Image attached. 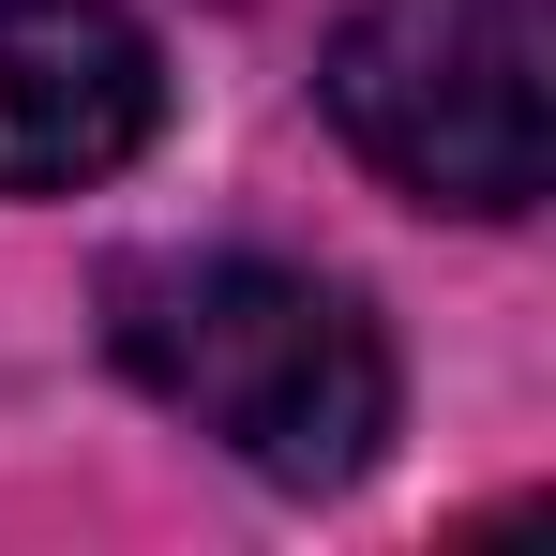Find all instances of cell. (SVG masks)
I'll list each match as a JSON object with an SVG mask.
<instances>
[{"label": "cell", "mask_w": 556, "mask_h": 556, "mask_svg": "<svg viewBox=\"0 0 556 556\" xmlns=\"http://www.w3.org/2000/svg\"><path fill=\"white\" fill-rule=\"evenodd\" d=\"M105 346L121 376L195 421L226 466H256L286 496L362 481L391 437V346L346 286L271 271V256H151L105 286Z\"/></svg>", "instance_id": "1"}, {"label": "cell", "mask_w": 556, "mask_h": 556, "mask_svg": "<svg viewBox=\"0 0 556 556\" xmlns=\"http://www.w3.org/2000/svg\"><path fill=\"white\" fill-rule=\"evenodd\" d=\"M331 121L421 211H527L556 151L542 105V0H362L331 30Z\"/></svg>", "instance_id": "2"}, {"label": "cell", "mask_w": 556, "mask_h": 556, "mask_svg": "<svg viewBox=\"0 0 556 556\" xmlns=\"http://www.w3.org/2000/svg\"><path fill=\"white\" fill-rule=\"evenodd\" d=\"M166 121V61L121 0H0V195H76L136 166Z\"/></svg>", "instance_id": "3"}]
</instances>
